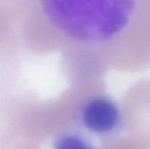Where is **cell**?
Wrapping results in <instances>:
<instances>
[{"instance_id":"obj_2","label":"cell","mask_w":150,"mask_h":149,"mask_svg":"<svg viewBox=\"0 0 150 149\" xmlns=\"http://www.w3.org/2000/svg\"><path fill=\"white\" fill-rule=\"evenodd\" d=\"M79 117L85 129L99 135L115 131L122 120L119 105L105 96H97L86 101L81 109Z\"/></svg>"},{"instance_id":"obj_1","label":"cell","mask_w":150,"mask_h":149,"mask_svg":"<svg viewBox=\"0 0 150 149\" xmlns=\"http://www.w3.org/2000/svg\"><path fill=\"white\" fill-rule=\"evenodd\" d=\"M50 23L73 40L108 42L128 26L137 0H39Z\"/></svg>"},{"instance_id":"obj_3","label":"cell","mask_w":150,"mask_h":149,"mask_svg":"<svg viewBox=\"0 0 150 149\" xmlns=\"http://www.w3.org/2000/svg\"><path fill=\"white\" fill-rule=\"evenodd\" d=\"M54 149H97L89 140L77 132H65L57 137Z\"/></svg>"}]
</instances>
